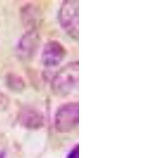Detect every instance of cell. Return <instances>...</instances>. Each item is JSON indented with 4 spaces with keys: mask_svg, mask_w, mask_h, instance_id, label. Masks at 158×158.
<instances>
[{
    "mask_svg": "<svg viewBox=\"0 0 158 158\" xmlns=\"http://www.w3.org/2000/svg\"><path fill=\"white\" fill-rule=\"evenodd\" d=\"M78 84V62H71L56 73L52 81V90L58 97L70 94Z\"/></svg>",
    "mask_w": 158,
    "mask_h": 158,
    "instance_id": "cell-1",
    "label": "cell"
},
{
    "mask_svg": "<svg viewBox=\"0 0 158 158\" xmlns=\"http://www.w3.org/2000/svg\"><path fill=\"white\" fill-rule=\"evenodd\" d=\"M78 1L67 0L62 3L59 11V22L62 29L74 40H78Z\"/></svg>",
    "mask_w": 158,
    "mask_h": 158,
    "instance_id": "cell-2",
    "label": "cell"
},
{
    "mask_svg": "<svg viewBox=\"0 0 158 158\" xmlns=\"http://www.w3.org/2000/svg\"><path fill=\"white\" fill-rule=\"evenodd\" d=\"M79 122V106L77 102L63 104L56 111L55 127L62 134L70 133L77 128Z\"/></svg>",
    "mask_w": 158,
    "mask_h": 158,
    "instance_id": "cell-3",
    "label": "cell"
},
{
    "mask_svg": "<svg viewBox=\"0 0 158 158\" xmlns=\"http://www.w3.org/2000/svg\"><path fill=\"white\" fill-rule=\"evenodd\" d=\"M67 55L64 46L58 40H50L45 44L42 50L41 62L44 67H58Z\"/></svg>",
    "mask_w": 158,
    "mask_h": 158,
    "instance_id": "cell-4",
    "label": "cell"
},
{
    "mask_svg": "<svg viewBox=\"0 0 158 158\" xmlns=\"http://www.w3.org/2000/svg\"><path fill=\"white\" fill-rule=\"evenodd\" d=\"M40 44V36L36 29H31L19 40L17 46L18 55L22 59H29L34 54Z\"/></svg>",
    "mask_w": 158,
    "mask_h": 158,
    "instance_id": "cell-5",
    "label": "cell"
},
{
    "mask_svg": "<svg viewBox=\"0 0 158 158\" xmlns=\"http://www.w3.org/2000/svg\"><path fill=\"white\" fill-rule=\"evenodd\" d=\"M20 122L25 128L37 130L43 127L44 118L40 111L29 108L22 111L20 115Z\"/></svg>",
    "mask_w": 158,
    "mask_h": 158,
    "instance_id": "cell-6",
    "label": "cell"
},
{
    "mask_svg": "<svg viewBox=\"0 0 158 158\" xmlns=\"http://www.w3.org/2000/svg\"><path fill=\"white\" fill-rule=\"evenodd\" d=\"M10 106V100L3 93L0 91V111H4Z\"/></svg>",
    "mask_w": 158,
    "mask_h": 158,
    "instance_id": "cell-7",
    "label": "cell"
},
{
    "mask_svg": "<svg viewBox=\"0 0 158 158\" xmlns=\"http://www.w3.org/2000/svg\"><path fill=\"white\" fill-rule=\"evenodd\" d=\"M67 158H78V145L75 146L74 149L70 152L67 156Z\"/></svg>",
    "mask_w": 158,
    "mask_h": 158,
    "instance_id": "cell-8",
    "label": "cell"
},
{
    "mask_svg": "<svg viewBox=\"0 0 158 158\" xmlns=\"http://www.w3.org/2000/svg\"><path fill=\"white\" fill-rule=\"evenodd\" d=\"M0 158H3V156H2V155H1V156H0Z\"/></svg>",
    "mask_w": 158,
    "mask_h": 158,
    "instance_id": "cell-9",
    "label": "cell"
}]
</instances>
